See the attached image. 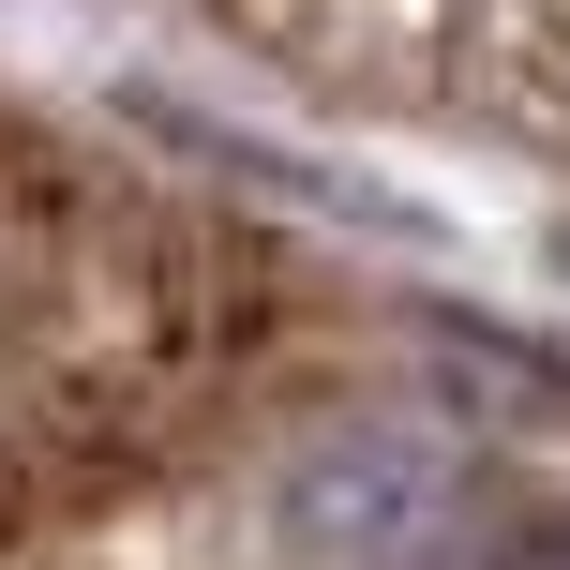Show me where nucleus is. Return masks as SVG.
Masks as SVG:
<instances>
[{
	"label": "nucleus",
	"instance_id": "f257e3e1",
	"mask_svg": "<svg viewBox=\"0 0 570 570\" xmlns=\"http://www.w3.org/2000/svg\"><path fill=\"white\" fill-rule=\"evenodd\" d=\"M271 525L301 570H465V541L495 525V465H465L421 421H361V435H315L285 465Z\"/></svg>",
	"mask_w": 570,
	"mask_h": 570
},
{
	"label": "nucleus",
	"instance_id": "f03ea898",
	"mask_svg": "<svg viewBox=\"0 0 570 570\" xmlns=\"http://www.w3.org/2000/svg\"><path fill=\"white\" fill-rule=\"evenodd\" d=\"M556 271H570V240H556Z\"/></svg>",
	"mask_w": 570,
	"mask_h": 570
}]
</instances>
